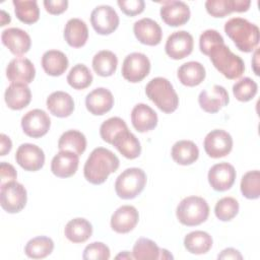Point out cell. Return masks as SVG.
<instances>
[{
    "instance_id": "obj_1",
    "label": "cell",
    "mask_w": 260,
    "mask_h": 260,
    "mask_svg": "<svg viewBox=\"0 0 260 260\" xmlns=\"http://www.w3.org/2000/svg\"><path fill=\"white\" fill-rule=\"evenodd\" d=\"M120 161L117 155L105 147L94 148L83 168L84 178L93 185L103 184L110 174L116 172Z\"/></svg>"
},
{
    "instance_id": "obj_2",
    "label": "cell",
    "mask_w": 260,
    "mask_h": 260,
    "mask_svg": "<svg viewBox=\"0 0 260 260\" xmlns=\"http://www.w3.org/2000/svg\"><path fill=\"white\" fill-rule=\"evenodd\" d=\"M224 32L236 47L245 53L252 52L259 43V27L242 17H233L224 24Z\"/></svg>"
},
{
    "instance_id": "obj_3",
    "label": "cell",
    "mask_w": 260,
    "mask_h": 260,
    "mask_svg": "<svg viewBox=\"0 0 260 260\" xmlns=\"http://www.w3.org/2000/svg\"><path fill=\"white\" fill-rule=\"evenodd\" d=\"M208 56L213 66L228 79H237L245 71L243 59L234 54L224 43L213 46Z\"/></svg>"
},
{
    "instance_id": "obj_4",
    "label": "cell",
    "mask_w": 260,
    "mask_h": 260,
    "mask_svg": "<svg viewBox=\"0 0 260 260\" xmlns=\"http://www.w3.org/2000/svg\"><path fill=\"white\" fill-rule=\"evenodd\" d=\"M145 93L160 111L167 114L175 112L179 106L178 94L165 77L152 78L145 86Z\"/></svg>"
},
{
    "instance_id": "obj_5",
    "label": "cell",
    "mask_w": 260,
    "mask_h": 260,
    "mask_svg": "<svg viewBox=\"0 0 260 260\" xmlns=\"http://www.w3.org/2000/svg\"><path fill=\"white\" fill-rule=\"evenodd\" d=\"M176 215L179 221L184 225H198L207 219L209 206L207 201L202 197L188 196L178 204Z\"/></svg>"
},
{
    "instance_id": "obj_6",
    "label": "cell",
    "mask_w": 260,
    "mask_h": 260,
    "mask_svg": "<svg viewBox=\"0 0 260 260\" xmlns=\"http://www.w3.org/2000/svg\"><path fill=\"white\" fill-rule=\"evenodd\" d=\"M146 184V175L139 168H129L116 179L115 191L122 199H133L139 195Z\"/></svg>"
},
{
    "instance_id": "obj_7",
    "label": "cell",
    "mask_w": 260,
    "mask_h": 260,
    "mask_svg": "<svg viewBox=\"0 0 260 260\" xmlns=\"http://www.w3.org/2000/svg\"><path fill=\"white\" fill-rule=\"evenodd\" d=\"M0 187V204L5 211L8 213H17L24 208L27 194L22 184L11 181Z\"/></svg>"
},
{
    "instance_id": "obj_8",
    "label": "cell",
    "mask_w": 260,
    "mask_h": 260,
    "mask_svg": "<svg viewBox=\"0 0 260 260\" xmlns=\"http://www.w3.org/2000/svg\"><path fill=\"white\" fill-rule=\"evenodd\" d=\"M150 71V61L146 55L138 52L127 55L122 64V75L130 82L143 80Z\"/></svg>"
},
{
    "instance_id": "obj_9",
    "label": "cell",
    "mask_w": 260,
    "mask_h": 260,
    "mask_svg": "<svg viewBox=\"0 0 260 260\" xmlns=\"http://www.w3.org/2000/svg\"><path fill=\"white\" fill-rule=\"evenodd\" d=\"M205 152L213 158L228 155L233 148V138L230 133L221 129L211 130L204 138Z\"/></svg>"
},
{
    "instance_id": "obj_10",
    "label": "cell",
    "mask_w": 260,
    "mask_h": 260,
    "mask_svg": "<svg viewBox=\"0 0 260 260\" xmlns=\"http://www.w3.org/2000/svg\"><path fill=\"white\" fill-rule=\"evenodd\" d=\"M90 23L99 35H110L119 25V16L110 5H99L90 14Z\"/></svg>"
},
{
    "instance_id": "obj_11",
    "label": "cell",
    "mask_w": 260,
    "mask_h": 260,
    "mask_svg": "<svg viewBox=\"0 0 260 260\" xmlns=\"http://www.w3.org/2000/svg\"><path fill=\"white\" fill-rule=\"evenodd\" d=\"M50 126L51 119L49 115L41 109L28 111L21 118V127L23 132L32 138H40L46 135Z\"/></svg>"
},
{
    "instance_id": "obj_12",
    "label": "cell",
    "mask_w": 260,
    "mask_h": 260,
    "mask_svg": "<svg viewBox=\"0 0 260 260\" xmlns=\"http://www.w3.org/2000/svg\"><path fill=\"white\" fill-rule=\"evenodd\" d=\"M193 46L194 41L192 35L186 30H178L168 37L165 50L170 58L180 60L192 53Z\"/></svg>"
},
{
    "instance_id": "obj_13",
    "label": "cell",
    "mask_w": 260,
    "mask_h": 260,
    "mask_svg": "<svg viewBox=\"0 0 260 260\" xmlns=\"http://www.w3.org/2000/svg\"><path fill=\"white\" fill-rule=\"evenodd\" d=\"M16 162L25 171L36 172L45 164V153L41 147L31 143H23L15 152Z\"/></svg>"
},
{
    "instance_id": "obj_14",
    "label": "cell",
    "mask_w": 260,
    "mask_h": 260,
    "mask_svg": "<svg viewBox=\"0 0 260 260\" xmlns=\"http://www.w3.org/2000/svg\"><path fill=\"white\" fill-rule=\"evenodd\" d=\"M230 102L226 89L218 84H214L211 88L203 89L198 96L200 108L207 113H217L221 108Z\"/></svg>"
},
{
    "instance_id": "obj_15",
    "label": "cell",
    "mask_w": 260,
    "mask_h": 260,
    "mask_svg": "<svg viewBox=\"0 0 260 260\" xmlns=\"http://www.w3.org/2000/svg\"><path fill=\"white\" fill-rule=\"evenodd\" d=\"M236 170L229 162L215 164L209 169L208 182L213 190L223 192L229 190L235 183Z\"/></svg>"
},
{
    "instance_id": "obj_16",
    "label": "cell",
    "mask_w": 260,
    "mask_h": 260,
    "mask_svg": "<svg viewBox=\"0 0 260 260\" xmlns=\"http://www.w3.org/2000/svg\"><path fill=\"white\" fill-rule=\"evenodd\" d=\"M160 17L170 26H180L185 24L190 18V8L183 1H162L160 2Z\"/></svg>"
},
{
    "instance_id": "obj_17",
    "label": "cell",
    "mask_w": 260,
    "mask_h": 260,
    "mask_svg": "<svg viewBox=\"0 0 260 260\" xmlns=\"http://www.w3.org/2000/svg\"><path fill=\"white\" fill-rule=\"evenodd\" d=\"M2 44L13 55H23L30 49L31 41L28 34L18 27H9L1 34Z\"/></svg>"
},
{
    "instance_id": "obj_18",
    "label": "cell",
    "mask_w": 260,
    "mask_h": 260,
    "mask_svg": "<svg viewBox=\"0 0 260 260\" xmlns=\"http://www.w3.org/2000/svg\"><path fill=\"white\" fill-rule=\"evenodd\" d=\"M133 31L136 39L144 45L156 46L160 43L162 38V31L159 24L148 17L141 18L135 21L133 25Z\"/></svg>"
},
{
    "instance_id": "obj_19",
    "label": "cell",
    "mask_w": 260,
    "mask_h": 260,
    "mask_svg": "<svg viewBox=\"0 0 260 260\" xmlns=\"http://www.w3.org/2000/svg\"><path fill=\"white\" fill-rule=\"evenodd\" d=\"M6 76L9 81L30 83L36 76V69L31 61L24 57L12 59L6 68Z\"/></svg>"
},
{
    "instance_id": "obj_20",
    "label": "cell",
    "mask_w": 260,
    "mask_h": 260,
    "mask_svg": "<svg viewBox=\"0 0 260 260\" xmlns=\"http://www.w3.org/2000/svg\"><path fill=\"white\" fill-rule=\"evenodd\" d=\"M139 220L137 209L132 205H122L112 214L111 228L119 234L132 231Z\"/></svg>"
},
{
    "instance_id": "obj_21",
    "label": "cell",
    "mask_w": 260,
    "mask_h": 260,
    "mask_svg": "<svg viewBox=\"0 0 260 260\" xmlns=\"http://www.w3.org/2000/svg\"><path fill=\"white\" fill-rule=\"evenodd\" d=\"M79 155L73 151L60 150L51 161L52 173L59 178H69L73 176L79 165Z\"/></svg>"
},
{
    "instance_id": "obj_22",
    "label": "cell",
    "mask_w": 260,
    "mask_h": 260,
    "mask_svg": "<svg viewBox=\"0 0 260 260\" xmlns=\"http://www.w3.org/2000/svg\"><path fill=\"white\" fill-rule=\"evenodd\" d=\"M85 106L89 113L95 116H101L113 108L114 96L109 89L98 87L86 95Z\"/></svg>"
},
{
    "instance_id": "obj_23",
    "label": "cell",
    "mask_w": 260,
    "mask_h": 260,
    "mask_svg": "<svg viewBox=\"0 0 260 260\" xmlns=\"http://www.w3.org/2000/svg\"><path fill=\"white\" fill-rule=\"evenodd\" d=\"M250 4V0H207L205 2V8L213 17H224L235 11H247Z\"/></svg>"
},
{
    "instance_id": "obj_24",
    "label": "cell",
    "mask_w": 260,
    "mask_h": 260,
    "mask_svg": "<svg viewBox=\"0 0 260 260\" xmlns=\"http://www.w3.org/2000/svg\"><path fill=\"white\" fill-rule=\"evenodd\" d=\"M131 122L138 132H147L157 125V115L153 109L145 104H137L131 112Z\"/></svg>"
},
{
    "instance_id": "obj_25",
    "label": "cell",
    "mask_w": 260,
    "mask_h": 260,
    "mask_svg": "<svg viewBox=\"0 0 260 260\" xmlns=\"http://www.w3.org/2000/svg\"><path fill=\"white\" fill-rule=\"evenodd\" d=\"M5 103L11 110H21L25 108L31 100V92L27 84L22 82H12L5 90Z\"/></svg>"
},
{
    "instance_id": "obj_26",
    "label": "cell",
    "mask_w": 260,
    "mask_h": 260,
    "mask_svg": "<svg viewBox=\"0 0 260 260\" xmlns=\"http://www.w3.org/2000/svg\"><path fill=\"white\" fill-rule=\"evenodd\" d=\"M47 108L50 113L59 118H65L74 111V101L65 91H54L47 99Z\"/></svg>"
},
{
    "instance_id": "obj_27",
    "label": "cell",
    "mask_w": 260,
    "mask_h": 260,
    "mask_svg": "<svg viewBox=\"0 0 260 260\" xmlns=\"http://www.w3.org/2000/svg\"><path fill=\"white\" fill-rule=\"evenodd\" d=\"M64 39L73 48H80L85 45L88 39L86 23L79 18H70L64 28Z\"/></svg>"
},
{
    "instance_id": "obj_28",
    "label": "cell",
    "mask_w": 260,
    "mask_h": 260,
    "mask_svg": "<svg viewBox=\"0 0 260 260\" xmlns=\"http://www.w3.org/2000/svg\"><path fill=\"white\" fill-rule=\"evenodd\" d=\"M118 151L129 159H134L140 155L141 145L138 138L128 129L120 132L112 143Z\"/></svg>"
},
{
    "instance_id": "obj_29",
    "label": "cell",
    "mask_w": 260,
    "mask_h": 260,
    "mask_svg": "<svg viewBox=\"0 0 260 260\" xmlns=\"http://www.w3.org/2000/svg\"><path fill=\"white\" fill-rule=\"evenodd\" d=\"M177 74L180 82L190 87L199 85L206 76L204 66L197 61H189L182 64Z\"/></svg>"
},
{
    "instance_id": "obj_30",
    "label": "cell",
    "mask_w": 260,
    "mask_h": 260,
    "mask_svg": "<svg viewBox=\"0 0 260 260\" xmlns=\"http://www.w3.org/2000/svg\"><path fill=\"white\" fill-rule=\"evenodd\" d=\"M68 58L58 50H49L42 57V67L51 76H60L68 68Z\"/></svg>"
},
{
    "instance_id": "obj_31",
    "label": "cell",
    "mask_w": 260,
    "mask_h": 260,
    "mask_svg": "<svg viewBox=\"0 0 260 260\" xmlns=\"http://www.w3.org/2000/svg\"><path fill=\"white\" fill-rule=\"evenodd\" d=\"M171 155L177 164L188 166L197 160L199 149L191 140H179L172 146Z\"/></svg>"
},
{
    "instance_id": "obj_32",
    "label": "cell",
    "mask_w": 260,
    "mask_h": 260,
    "mask_svg": "<svg viewBox=\"0 0 260 260\" xmlns=\"http://www.w3.org/2000/svg\"><path fill=\"white\" fill-rule=\"evenodd\" d=\"M64 235L72 243H83L91 237L92 225L87 219L76 217L67 222Z\"/></svg>"
},
{
    "instance_id": "obj_33",
    "label": "cell",
    "mask_w": 260,
    "mask_h": 260,
    "mask_svg": "<svg viewBox=\"0 0 260 260\" xmlns=\"http://www.w3.org/2000/svg\"><path fill=\"white\" fill-rule=\"evenodd\" d=\"M184 246L192 254H205L212 247V238L206 232L194 231L185 237Z\"/></svg>"
},
{
    "instance_id": "obj_34",
    "label": "cell",
    "mask_w": 260,
    "mask_h": 260,
    "mask_svg": "<svg viewBox=\"0 0 260 260\" xmlns=\"http://www.w3.org/2000/svg\"><path fill=\"white\" fill-rule=\"evenodd\" d=\"M117 56L109 50H102L92 58V68L94 72L103 77L113 75L117 69Z\"/></svg>"
},
{
    "instance_id": "obj_35",
    "label": "cell",
    "mask_w": 260,
    "mask_h": 260,
    "mask_svg": "<svg viewBox=\"0 0 260 260\" xmlns=\"http://www.w3.org/2000/svg\"><path fill=\"white\" fill-rule=\"evenodd\" d=\"M58 148L60 150L73 151L80 155L85 151L86 138L80 131L68 130L60 136L58 141Z\"/></svg>"
},
{
    "instance_id": "obj_36",
    "label": "cell",
    "mask_w": 260,
    "mask_h": 260,
    "mask_svg": "<svg viewBox=\"0 0 260 260\" xmlns=\"http://www.w3.org/2000/svg\"><path fill=\"white\" fill-rule=\"evenodd\" d=\"M54 249V242L51 238L39 236L29 240L25 247L24 253L32 259H42L49 256Z\"/></svg>"
},
{
    "instance_id": "obj_37",
    "label": "cell",
    "mask_w": 260,
    "mask_h": 260,
    "mask_svg": "<svg viewBox=\"0 0 260 260\" xmlns=\"http://www.w3.org/2000/svg\"><path fill=\"white\" fill-rule=\"evenodd\" d=\"M16 17L23 23L32 24L39 20L40 9L36 0H13Z\"/></svg>"
},
{
    "instance_id": "obj_38",
    "label": "cell",
    "mask_w": 260,
    "mask_h": 260,
    "mask_svg": "<svg viewBox=\"0 0 260 260\" xmlns=\"http://www.w3.org/2000/svg\"><path fill=\"white\" fill-rule=\"evenodd\" d=\"M133 259L138 260H153L160 259V248L147 238L138 239L132 250Z\"/></svg>"
},
{
    "instance_id": "obj_39",
    "label": "cell",
    "mask_w": 260,
    "mask_h": 260,
    "mask_svg": "<svg viewBox=\"0 0 260 260\" xmlns=\"http://www.w3.org/2000/svg\"><path fill=\"white\" fill-rule=\"evenodd\" d=\"M67 82L75 89H83L91 84L92 74L84 64L78 63L70 69L67 75Z\"/></svg>"
},
{
    "instance_id": "obj_40",
    "label": "cell",
    "mask_w": 260,
    "mask_h": 260,
    "mask_svg": "<svg viewBox=\"0 0 260 260\" xmlns=\"http://www.w3.org/2000/svg\"><path fill=\"white\" fill-rule=\"evenodd\" d=\"M241 192L248 199H257L260 195V172H247L241 180Z\"/></svg>"
},
{
    "instance_id": "obj_41",
    "label": "cell",
    "mask_w": 260,
    "mask_h": 260,
    "mask_svg": "<svg viewBox=\"0 0 260 260\" xmlns=\"http://www.w3.org/2000/svg\"><path fill=\"white\" fill-rule=\"evenodd\" d=\"M127 129L128 127L123 119L119 117H112L103 122L100 127V135L104 141L112 144L117 134Z\"/></svg>"
},
{
    "instance_id": "obj_42",
    "label": "cell",
    "mask_w": 260,
    "mask_h": 260,
    "mask_svg": "<svg viewBox=\"0 0 260 260\" xmlns=\"http://www.w3.org/2000/svg\"><path fill=\"white\" fill-rule=\"evenodd\" d=\"M258 85L250 77L241 78L233 85V93L235 98L240 102H249L257 93Z\"/></svg>"
},
{
    "instance_id": "obj_43",
    "label": "cell",
    "mask_w": 260,
    "mask_h": 260,
    "mask_svg": "<svg viewBox=\"0 0 260 260\" xmlns=\"http://www.w3.org/2000/svg\"><path fill=\"white\" fill-rule=\"evenodd\" d=\"M239 212V202L233 197H223L219 199L214 207L216 217L221 221L233 219Z\"/></svg>"
},
{
    "instance_id": "obj_44",
    "label": "cell",
    "mask_w": 260,
    "mask_h": 260,
    "mask_svg": "<svg viewBox=\"0 0 260 260\" xmlns=\"http://www.w3.org/2000/svg\"><path fill=\"white\" fill-rule=\"evenodd\" d=\"M111 252L109 247L102 242H93L84 248L82 258L84 260H108Z\"/></svg>"
},
{
    "instance_id": "obj_45",
    "label": "cell",
    "mask_w": 260,
    "mask_h": 260,
    "mask_svg": "<svg viewBox=\"0 0 260 260\" xmlns=\"http://www.w3.org/2000/svg\"><path fill=\"white\" fill-rule=\"evenodd\" d=\"M222 43H224L222 36L215 29H206L201 34L199 38L200 51L207 56L213 46Z\"/></svg>"
},
{
    "instance_id": "obj_46",
    "label": "cell",
    "mask_w": 260,
    "mask_h": 260,
    "mask_svg": "<svg viewBox=\"0 0 260 260\" xmlns=\"http://www.w3.org/2000/svg\"><path fill=\"white\" fill-rule=\"evenodd\" d=\"M120 9L128 16H134L144 10L145 3L143 0H119Z\"/></svg>"
},
{
    "instance_id": "obj_47",
    "label": "cell",
    "mask_w": 260,
    "mask_h": 260,
    "mask_svg": "<svg viewBox=\"0 0 260 260\" xmlns=\"http://www.w3.org/2000/svg\"><path fill=\"white\" fill-rule=\"evenodd\" d=\"M17 173L12 165L5 161H2L0 164V186L8 182L15 181Z\"/></svg>"
},
{
    "instance_id": "obj_48",
    "label": "cell",
    "mask_w": 260,
    "mask_h": 260,
    "mask_svg": "<svg viewBox=\"0 0 260 260\" xmlns=\"http://www.w3.org/2000/svg\"><path fill=\"white\" fill-rule=\"evenodd\" d=\"M44 6L50 14H60L64 12L68 7L67 0H45Z\"/></svg>"
},
{
    "instance_id": "obj_49",
    "label": "cell",
    "mask_w": 260,
    "mask_h": 260,
    "mask_svg": "<svg viewBox=\"0 0 260 260\" xmlns=\"http://www.w3.org/2000/svg\"><path fill=\"white\" fill-rule=\"evenodd\" d=\"M217 258L218 259H228V260L229 259L241 260V259H243V256L241 255V253L238 250H236L234 248H226L221 251V253L217 256Z\"/></svg>"
},
{
    "instance_id": "obj_50",
    "label": "cell",
    "mask_w": 260,
    "mask_h": 260,
    "mask_svg": "<svg viewBox=\"0 0 260 260\" xmlns=\"http://www.w3.org/2000/svg\"><path fill=\"white\" fill-rule=\"evenodd\" d=\"M0 144H1V151H0V155L4 156L6 155L12 148V142L10 140V138L5 135V134H1L0 135Z\"/></svg>"
},
{
    "instance_id": "obj_51",
    "label": "cell",
    "mask_w": 260,
    "mask_h": 260,
    "mask_svg": "<svg viewBox=\"0 0 260 260\" xmlns=\"http://www.w3.org/2000/svg\"><path fill=\"white\" fill-rule=\"evenodd\" d=\"M116 259H133V255L130 254L128 251H123L116 256Z\"/></svg>"
},
{
    "instance_id": "obj_52",
    "label": "cell",
    "mask_w": 260,
    "mask_h": 260,
    "mask_svg": "<svg viewBox=\"0 0 260 260\" xmlns=\"http://www.w3.org/2000/svg\"><path fill=\"white\" fill-rule=\"evenodd\" d=\"M257 58H258V50H256V52H255V55H254V60H253V68H254V72H255V74L256 75H259V73H258V69H257V65H258V63H257Z\"/></svg>"
}]
</instances>
